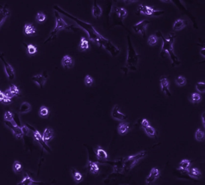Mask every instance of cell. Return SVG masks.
<instances>
[{
    "label": "cell",
    "instance_id": "cell-1",
    "mask_svg": "<svg viewBox=\"0 0 205 185\" xmlns=\"http://www.w3.org/2000/svg\"><path fill=\"white\" fill-rule=\"evenodd\" d=\"M64 13L66 16L74 20L79 26H80L86 31L87 34H88L89 38L92 42L97 44L99 46L103 47L111 54L112 56H117L119 54L120 52V49L117 47L110 40L105 38L102 35L99 34L91 24L79 20L77 17L68 15L66 12Z\"/></svg>",
    "mask_w": 205,
    "mask_h": 185
},
{
    "label": "cell",
    "instance_id": "cell-2",
    "mask_svg": "<svg viewBox=\"0 0 205 185\" xmlns=\"http://www.w3.org/2000/svg\"><path fill=\"white\" fill-rule=\"evenodd\" d=\"M156 34V37H160L162 38L163 42L161 52L160 53L161 57H164V55L167 53L169 55L172 61L171 65L173 67L179 65L181 64V61L174 54L173 49V43L175 38L176 37V35L174 33H170L168 35L167 37L165 38L160 31H158Z\"/></svg>",
    "mask_w": 205,
    "mask_h": 185
},
{
    "label": "cell",
    "instance_id": "cell-3",
    "mask_svg": "<svg viewBox=\"0 0 205 185\" xmlns=\"http://www.w3.org/2000/svg\"><path fill=\"white\" fill-rule=\"evenodd\" d=\"M128 40V53L126 62L125 67L122 68V70L125 75H127L129 71H136L137 70V65L139 61V55L136 52L129 36L127 37Z\"/></svg>",
    "mask_w": 205,
    "mask_h": 185
},
{
    "label": "cell",
    "instance_id": "cell-4",
    "mask_svg": "<svg viewBox=\"0 0 205 185\" xmlns=\"http://www.w3.org/2000/svg\"><path fill=\"white\" fill-rule=\"evenodd\" d=\"M147 155L145 151H141L138 153L129 156L126 158L123 164V168L125 171L128 172L135 167L140 160H143Z\"/></svg>",
    "mask_w": 205,
    "mask_h": 185
},
{
    "label": "cell",
    "instance_id": "cell-5",
    "mask_svg": "<svg viewBox=\"0 0 205 185\" xmlns=\"http://www.w3.org/2000/svg\"><path fill=\"white\" fill-rule=\"evenodd\" d=\"M55 21H56L55 26L50 34V37L46 41V42L51 40L52 38H53L54 37H55L57 35L58 32H59L60 30L71 28V26L69 25L68 24H67L65 22V21L63 20V19L60 16L59 13L57 11H55Z\"/></svg>",
    "mask_w": 205,
    "mask_h": 185
},
{
    "label": "cell",
    "instance_id": "cell-6",
    "mask_svg": "<svg viewBox=\"0 0 205 185\" xmlns=\"http://www.w3.org/2000/svg\"><path fill=\"white\" fill-rule=\"evenodd\" d=\"M164 11L163 10H157L150 7L149 6H147L145 5L140 4L138 7L136 15H143L149 16H154V17H158L161 16L164 13Z\"/></svg>",
    "mask_w": 205,
    "mask_h": 185
},
{
    "label": "cell",
    "instance_id": "cell-7",
    "mask_svg": "<svg viewBox=\"0 0 205 185\" xmlns=\"http://www.w3.org/2000/svg\"><path fill=\"white\" fill-rule=\"evenodd\" d=\"M149 24L150 21L148 20H141L133 26L132 29L136 34H141L143 37H145L146 28Z\"/></svg>",
    "mask_w": 205,
    "mask_h": 185
},
{
    "label": "cell",
    "instance_id": "cell-8",
    "mask_svg": "<svg viewBox=\"0 0 205 185\" xmlns=\"http://www.w3.org/2000/svg\"><path fill=\"white\" fill-rule=\"evenodd\" d=\"M0 59L2 61V62L4 64L5 73H6V74L7 77V78L10 80H13L15 78V73L14 69L6 61V60L4 58V55L1 52H0Z\"/></svg>",
    "mask_w": 205,
    "mask_h": 185
},
{
    "label": "cell",
    "instance_id": "cell-9",
    "mask_svg": "<svg viewBox=\"0 0 205 185\" xmlns=\"http://www.w3.org/2000/svg\"><path fill=\"white\" fill-rule=\"evenodd\" d=\"M160 176V170L156 167L152 168L149 175L145 178V183L147 185H151L155 182Z\"/></svg>",
    "mask_w": 205,
    "mask_h": 185
},
{
    "label": "cell",
    "instance_id": "cell-10",
    "mask_svg": "<svg viewBox=\"0 0 205 185\" xmlns=\"http://www.w3.org/2000/svg\"><path fill=\"white\" fill-rule=\"evenodd\" d=\"M160 84L161 86V91L165 94L166 96L170 97L171 96V92L169 89V82L165 76H162L160 80Z\"/></svg>",
    "mask_w": 205,
    "mask_h": 185
},
{
    "label": "cell",
    "instance_id": "cell-11",
    "mask_svg": "<svg viewBox=\"0 0 205 185\" xmlns=\"http://www.w3.org/2000/svg\"><path fill=\"white\" fill-rule=\"evenodd\" d=\"M111 116L114 119L121 120V121L125 120L128 118V116L126 115H125L120 111L119 107L117 104H116L114 106L112 110L111 111Z\"/></svg>",
    "mask_w": 205,
    "mask_h": 185
},
{
    "label": "cell",
    "instance_id": "cell-12",
    "mask_svg": "<svg viewBox=\"0 0 205 185\" xmlns=\"http://www.w3.org/2000/svg\"><path fill=\"white\" fill-rule=\"evenodd\" d=\"M31 80L41 89H42L44 87L47 80L45 76H43L42 74H38L33 76Z\"/></svg>",
    "mask_w": 205,
    "mask_h": 185
},
{
    "label": "cell",
    "instance_id": "cell-13",
    "mask_svg": "<svg viewBox=\"0 0 205 185\" xmlns=\"http://www.w3.org/2000/svg\"><path fill=\"white\" fill-rule=\"evenodd\" d=\"M33 135H34V140L36 142H37L45 150H46V151H48V149L50 150V147H49L48 145L47 144V143L45 142V141L43 140V138H42V135L39 133V131L34 130L33 131Z\"/></svg>",
    "mask_w": 205,
    "mask_h": 185
},
{
    "label": "cell",
    "instance_id": "cell-14",
    "mask_svg": "<svg viewBox=\"0 0 205 185\" xmlns=\"http://www.w3.org/2000/svg\"><path fill=\"white\" fill-rule=\"evenodd\" d=\"M113 10H114V12L116 14L117 16L119 17L121 22H123V20L128 15L127 10L124 8L117 7L114 6L113 7Z\"/></svg>",
    "mask_w": 205,
    "mask_h": 185
},
{
    "label": "cell",
    "instance_id": "cell-15",
    "mask_svg": "<svg viewBox=\"0 0 205 185\" xmlns=\"http://www.w3.org/2000/svg\"><path fill=\"white\" fill-rule=\"evenodd\" d=\"M191 161L189 160L184 159L182 160L179 164V167L177 168L178 170L181 171L184 173H188L191 167Z\"/></svg>",
    "mask_w": 205,
    "mask_h": 185
},
{
    "label": "cell",
    "instance_id": "cell-16",
    "mask_svg": "<svg viewBox=\"0 0 205 185\" xmlns=\"http://www.w3.org/2000/svg\"><path fill=\"white\" fill-rule=\"evenodd\" d=\"M61 65L65 69H69L73 67L74 60L69 55H65L61 60Z\"/></svg>",
    "mask_w": 205,
    "mask_h": 185
},
{
    "label": "cell",
    "instance_id": "cell-17",
    "mask_svg": "<svg viewBox=\"0 0 205 185\" xmlns=\"http://www.w3.org/2000/svg\"><path fill=\"white\" fill-rule=\"evenodd\" d=\"M41 182L34 180L28 174L18 183V185H38L41 184Z\"/></svg>",
    "mask_w": 205,
    "mask_h": 185
},
{
    "label": "cell",
    "instance_id": "cell-18",
    "mask_svg": "<svg viewBox=\"0 0 205 185\" xmlns=\"http://www.w3.org/2000/svg\"><path fill=\"white\" fill-rule=\"evenodd\" d=\"M9 124L10 125H9L7 124H6V125L8 126V127H9V128L11 129V131H12L13 135L17 138H19V139L22 138H23V136H24V134H23V133L22 132V130H21V127H19L18 125L16 126H13L10 122H9Z\"/></svg>",
    "mask_w": 205,
    "mask_h": 185
},
{
    "label": "cell",
    "instance_id": "cell-19",
    "mask_svg": "<svg viewBox=\"0 0 205 185\" xmlns=\"http://www.w3.org/2000/svg\"><path fill=\"white\" fill-rule=\"evenodd\" d=\"M54 131L50 128H46L44 132H43V135H42V138L43 140L45 141V143H48L50 141H51L52 139L54 138Z\"/></svg>",
    "mask_w": 205,
    "mask_h": 185
},
{
    "label": "cell",
    "instance_id": "cell-20",
    "mask_svg": "<svg viewBox=\"0 0 205 185\" xmlns=\"http://www.w3.org/2000/svg\"><path fill=\"white\" fill-rule=\"evenodd\" d=\"M102 14V10L101 9V7L98 4L96 1H94L93 7H92V15L93 17L96 19H99L101 16Z\"/></svg>",
    "mask_w": 205,
    "mask_h": 185
},
{
    "label": "cell",
    "instance_id": "cell-21",
    "mask_svg": "<svg viewBox=\"0 0 205 185\" xmlns=\"http://www.w3.org/2000/svg\"><path fill=\"white\" fill-rule=\"evenodd\" d=\"M187 25H188L187 21L183 19H178L174 23L173 29L174 31H178L184 29Z\"/></svg>",
    "mask_w": 205,
    "mask_h": 185
},
{
    "label": "cell",
    "instance_id": "cell-22",
    "mask_svg": "<svg viewBox=\"0 0 205 185\" xmlns=\"http://www.w3.org/2000/svg\"><path fill=\"white\" fill-rule=\"evenodd\" d=\"M130 126L129 123L127 122H121L117 127V131L119 134L122 135L126 134L129 130Z\"/></svg>",
    "mask_w": 205,
    "mask_h": 185
},
{
    "label": "cell",
    "instance_id": "cell-23",
    "mask_svg": "<svg viewBox=\"0 0 205 185\" xmlns=\"http://www.w3.org/2000/svg\"><path fill=\"white\" fill-rule=\"evenodd\" d=\"M96 155L98 160H107L108 158V153L105 150H103L101 146H98L96 151Z\"/></svg>",
    "mask_w": 205,
    "mask_h": 185
},
{
    "label": "cell",
    "instance_id": "cell-24",
    "mask_svg": "<svg viewBox=\"0 0 205 185\" xmlns=\"http://www.w3.org/2000/svg\"><path fill=\"white\" fill-rule=\"evenodd\" d=\"M87 167L88 168L90 172L93 174H97L99 171V167L98 164L91 160L88 161Z\"/></svg>",
    "mask_w": 205,
    "mask_h": 185
},
{
    "label": "cell",
    "instance_id": "cell-25",
    "mask_svg": "<svg viewBox=\"0 0 205 185\" xmlns=\"http://www.w3.org/2000/svg\"><path fill=\"white\" fill-rule=\"evenodd\" d=\"M189 176L196 178V179H199L202 177V173L200 170L197 168H193L189 169L188 173Z\"/></svg>",
    "mask_w": 205,
    "mask_h": 185
},
{
    "label": "cell",
    "instance_id": "cell-26",
    "mask_svg": "<svg viewBox=\"0 0 205 185\" xmlns=\"http://www.w3.org/2000/svg\"><path fill=\"white\" fill-rule=\"evenodd\" d=\"M10 14L9 10L6 8H2L0 10V27L4 24Z\"/></svg>",
    "mask_w": 205,
    "mask_h": 185
},
{
    "label": "cell",
    "instance_id": "cell-27",
    "mask_svg": "<svg viewBox=\"0 0 205 185\" xmlns=\"http://www.w3.org/2000/svg\"><path fill=\"white\" fill-rule=\"evenodd\" d=\"M4 119L5 121L10 122L13 126H17V124L16 123V122L14 120V118H13V114L10 111H7L5 112L4 113Z\"/></svg>",
    "mask_w": 205,
    "mask_h": 185
},
{
    "label": "cell",
    "instance_id": "cell-28",
    "mask_svg": "<svg viewBox=\"0 0 205 185\" xmlns=\"http://www.w3.org/2000/svg\"><path fill=\"white\" fill-rule=\"evenodd\" d=\"M71 173H72L73 178L75 182L79 183L83 180V177L82 174L80 172H79L75 168H72Z\"/></svg>",
    "mask_w": 205,
    "mask_h": 185
},
{
    "label": "cell",
    "instance_id": "cell-29",
    "mask_svg": "<svg viewBox=\"0 0 205 185\" xmlns=\"http://www.w3.org/2000/svg\"><path fill=\"white\" fill-rule=\"evenodd\" d=\"M89 49V42L85 37H82L79 44V51H86Z\"/></svg>",
    "mask_w": 205,
    "mask_h": 185
},
{
    "label": "cell",
    "instance_id": "cell-30",
    "mask_svg": "<svg viewBox=\"0 0 205 185\" xmlns=\"http://www.w3.org/2000/svg\"><path fill=\"white\" fill-rule=\"evenodd\" d=\"M24 33L26 35H33L36 33V28L31 24H26L24 26Z\"/></svg>",
    "mask_w": 205,
    "mask_h": 185
},
{
    "label": "cell",
    "instance_id": "cell-31",
    "mask_svg": "<svg viewBox=\"0 0 205 185\" xmlns=\"http://www.w3.org/2000/svg\"><path fill=\"white\" fill-rule=\"evenodd\" d=\"M143 129L145 130V134L147 135L149 137H150L151 138H154L156 137V131H155V128L152 126L149 125L145 128H143Z\"/></svg>",
    "mask_w": 205,
    "mask_h": 185
},
{
    "label": "cell",
    "instance_id": "cell-32",
    "mask_svg": "<svg viewBox=\"0 0 205 185\" xmlns=\"http://www.w3.org/2000/svg\"><path fill=\"white\" fill-rule=\"evenodd\" d=\"M31 109V105L26 102H24L20 106L19 112L21 113H26L29 112Z\"/></svg>",
    "mask_w": 205,
    "mask_h": 185
},
{
    "label": "cell",
    "instance_id": "cell-33",
    "mask_svg": "<svg viewBox=\"0 0 205 185\" xmlns=\"http://www.w3.org/2000/svg\"><path fill=\"white\" fill-rule=\"evenodd\" d=\"M202 97L198 93L194 92L191 94L190 97V101L193 104H197L202 101Z\"/></svg>",
    "mask_w": 205,
    "mask_h": 185
},
{
    "label": "cell",
    "instance_id": "cell-34",
    "mask_svg": "<svg viewBox=\"0 0 205 185\" xmlns=\"http://www.w3.org/2000/svg\"><path fill=\"white\" fill-rule=\"evenodd\" d=\"M195 138L198 142H202L205 139V133L204 131L201 129L198 128L195 133Z\"/></svg>",
    "mask_w": 205,
    "mask_h": 185
},
{
    "label": "cell",
    "instance_id": "cell-35",
    "mask_svg": "<svg viewBox=\"0 0 205 185\" xmlns=\"http://www.w3.org/2000/svg\"><path fill=\"white\" fill-rule=\"evenodd\" d=\"M49 113H50V111L48 108L45 106H42L39 110V114L41 118H46L49 115Z\"/></svg>",
    "mask_w": 205,
    "mask_h": 185
},
{
    "label": "cell",
    "instance_id": "cell-36",
    "mask_svg": "<svg viewBox=\"0 0 205 185\" xmlns=\"http://www.w3.org/2000/svg\"><path fill=\"white\" fill-rule=\"evenodd\" d=\"M26 49H27V52L29 55H33L36 54L37 52V47L33 45V44H27L26 45Z\"/></svg>",
    "mask_w": 205,
    "mask_h": 185
},
{
    "label": "cell",
    "instance_id": "cell-37",
    "mask_svg": "<svg viewBox=\"0 0 205 185\" xmlns=\"http://www.w3.org/2000/svg\"><path fill=\"white\" fill-rule=\"evenodd\" d=\"M158 40V37L156 36V35H151L149 36L147 42L149 46H154L157 44Z\"/></svg>",
    "mask_w": 205,
    "mask_h": 185
},
{
    "label": "cell",
    "instance_id": "cell-38",
    "mask_svg": "<svg viewBox=\"0 0 205 185\" xmlns=\"http://www.w3.org/2000/svg\"><path fill=\"white\" fill-rule=\"evenodd\" d=\"M22 164L18 161L16 160L14 162L13 165V169L15 173H19L22 171Z\"/></svg>",
    "mask_w": 205,
    "mask_h": 185
},
{
    "label": "cell",
    "instance_id": "cell-39",
    "mask_svg": "<svg viewBox=\"0 0 205 185\" xmlns=\"http://www.w3.org/2000/svg\"><path fill=\"white\" fill-rule=\"evenodd\" d=\"M176 84L179 86H184L187 83V80L186 79L182 76H178L175 80Z\"/></svg>",
    "mask_w": 205,
    "mask_h": 185
},
{
    "label": "cell",
    "instance_id": "cell-40",
    "mask_svg": "<svg viewBox=\"0 0 205 185\" xmlns=\"http://www.w3.org/2000/svg\"><path fill=\"white\" fill-rule=\"evenodd\" d=\"M93 82H94V80L92 76H90L88 74L86 75L85 79H84V83L86 84V86H87V87L92 86V84H93Z\"/></svg>",
    "mask_w": 205,
    "mask_h": 185
},
{
    "label": "cell",
    "instance_id": "cell-41",
    "mask_svg": "<svg viewBox=\"0 0 205 185\" xmlns=\"http://www.w3.org/2000/svg\"><path fill=\"white\" fill-rule=\"evenodd\" d=\"M46 16L44 13H42V12H39L36 15V20L39 23H41V22H43L46 20Z\"/></svg>",
    "mask_w": 205,
    "mask_h": 185
},
{
    "label": "cell",
    "instance_id": "cell-42",
    "mask_svg": "<svg viewBox=\"0 0 205 185\" xmlns=\"http://www.w3.org/2000/svg\"><path fill=\"white\" fill-rule=\"evenodd\" d=\"M196 88L198 92L200 93L205 92V84L204 82H197Z\"/></svg>",
    "mask_w": 205,
    "mask_h": 185
},
{
    "label": "cell",
    "instance_id": "cell-43",
    "mask_svg": "<svg viewBox=\"0 0 205 185\" xmlns=\"http://www.w3.org/2000/svg\"><path fill=\"white\" fill-rule=\"evenodd\" d=\"M9 89H10V92L12 93L15 96L19 95V93H20L19 89V88H17V86H16L15 84H12V85L10 86Z\"/></svg>",
    "mask_w": 205,
    "mask_h": 185
},
{
    "label": "cell",
    "instance_id": "cell-44",
    "mask_svg": "<svg viewBox=\"0 0 205 185\" xmlns=\"http://www.w3.org/2000/svg\"><path fill=\"white\" fill-rule=\"evenodd\" d=\"M4 96H5L6 98H7L10 99V100H11L13 97H15V95H14L12 93L10 92V91L9 89H6V90L4 92Z\"/></svg>",
    "mask_w": 205,
    "mask_h": 185
},
{
    "label": "cell",
    "instance_id": "cell-45",
    "mask_svg": "<svg viewBox=\"0 0 205 185\" xmlns=\"http://www.w3.org/2000/svg\"><path fill=\"white\" fill-rule=\"evenodd\" d=\"M21 130H22V132L23 134L27 135L30 133V128H28V126H26L25 125L21 126Z\"/></svg>",
    "mask_w": 205,
    "mask_h": 185
},
{
    "label": "cell",
    "instance_id": "cell-46",
    "mask_svg": "<svg viewBox=\"0 0 205 185\" xmlns=\"http://www.w3.org/2000/svg\"><path fill=\"white\" fill-rule=\"evenodd\" d=\"M141 126H142L143 128H145V127H147V126L150 125H149V120H148L147 119H143L141 120Z\"/></svg>",
    "mask_w": 205,
    "mask_h": 185
},
{
    "label": "cell",
    "instance_id": "cell-47",
    "mask_svg": "<svg viewBox=\"0 0 205 185\" xmlns=\"http://www.w3.org/2000/svg\"><path fill=\"white\" fill-rule=\"evenodd\" d=\"M5 98V96H4V92H2L1 91H0V102H2V101L4 100Z\"/></svg>",
    "mask_w": 205,
    "mask_h": 185
},
{
    "label": "cell",
    "instance_id": "cell-48",
    "mask_svg": "<svg viewBox=\"0 0 205 185\" xmlns=\"http://www.w3.org/2000/svg\"><path fill=\"white\" fill-rule=\"evenodd\" d=\"M12 102V100H11L10 99H9V98L5 97L4 99V100L2 101V102H3L4 104H7V103H10V102Z\"/></svg>",
    "mask_w": 205,
    "mask_h": 185
},
{
    "label": "cell",
    "instance_id": "cell-49",
    "mask_svg": "<svg viewBox=\"0 0 205 185\" xmlns=\"http://www.w3.org/2000/svg\"><path fill=\"white\" fill-rule=\"evenodd\" d=\"M205 112H203L202 113V123H203V127L205 128Z\"/></svg>",
    "mask_w": 205,
    "mask_h": 185
},
{
    "label": "cell",
    "instance_id": "cell-50",
    "mask_svg": "<svg viewBox=\"0 0 205 185\" xmlns=\"http://www.w3.org/2000/svg\"><path fill=\"white\" fill-rule=\"evenodd\" d=\"M136 1H123V2H125V4H126V5L129 4H131V3L135 2H136Z\"/></svg>",
    "mask_w": 205,
    "mask_h": 185
},
{
    "label": "cell",
    "instance_id": "cell-51",
    "mask_svg": "<svg viewBox=\"0 0 205 185\" xmlns=\"http://www.w3.org/2000/svg\"><path fill=\"white\" fill-rule=\"evenodd\" d=\"M205 48H203L202 49V51H200V54L205 58V54H204V52H205Z\"/></svg>",
    "mask_w": 205,
    "mask_h": 185
}]
</instances>
